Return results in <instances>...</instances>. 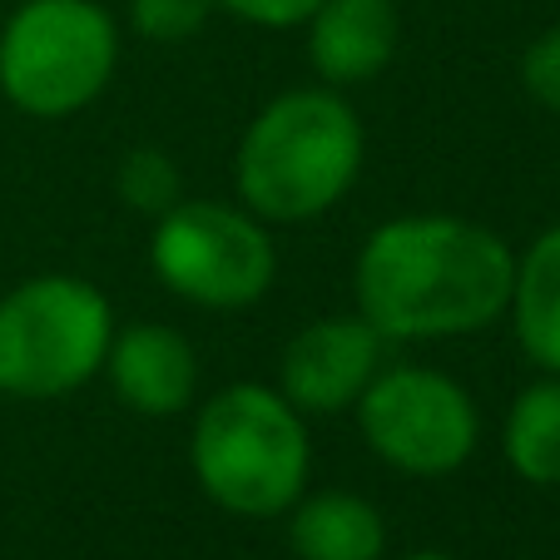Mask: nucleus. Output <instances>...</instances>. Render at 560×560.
I'll use <instances>...</instances> for the list:
<instances>
[{
  "mask_svg": "<svg viewBox=\"0 0 560 560\" xmlns=\"http://www.w3.org/2000/svg\"><path fill=\"white\" fill-rule=\"evenodd\" d=\"M516 254L497 229L456 213H402L362 238L352 293L387 342L471 338L506 317Z\"/></svg>",
  "mask_w": 560,
  "mask_h": 560,
  "instance_id": "nucleus-1",
  "label": "nucleus"
},
{
  "mask_svg": "<svg viewBox=\"0 0 560 560\" xmlns=\"http://www.w3.org/2000/svg\"><path fill=\"white\" fill-rule=\"evenodd\" d=\"M362 149V119L338 90H288L268 100L238 139V203L264 223H307L358 184Z\"/></svg>",
  "mask_w": 560,
  "mask_h": 560,
  "instance_id": "nucleus-2",
  "label": "nucleus"
},
{
  "mask_svg": "<svg viewBox=\"0 0 560 560\" xmlns=\"http://www.w3.org/2000/svg\"><path fill=\"white\" fill-rule=\"evenodd\" d=\"M189 466L213 506L254 521L283 516L307 491L313 466L303 412L278 387L233 382L194 417Z\"/></svg>",
  "mask_w": 560,
  "mask_h": 560,
  "instance_id": "nucleus-3",
  "label": "nucleus"
},
{
  "mask_svg": "<svg viewBox=\"0 0 560 560\" xmlns=\"http://www.w3.org/2000/svg\"><path fill=\"white\" fill-rule=\"evenodd\" d=\"M115 313L95 283L74 273H40L0 298V392L50 402L105 372Z\"/></svg>",
  "mask_w": 560,
  "mask_h": 560,
  "instance_id": "nucleus-4",
  "label": "nucleus"
},
{
  "mask_svg": "<svg viewBox=\"0 0 560 560\" xmlns=\"http://www.w3.org/2000/svg\"><path fill=\"white\" fill-rule=\"evenodd\" d=\"M115 65L119 25L100 0H25L0 31V95L35 119L95 105Z\"/></svg>",
  "mask_w": 560,
  "mask_h": 560,
  "instance_id": "nucleus-5",
  "label": "nucleus"
},
{
  "mask_svg": "<svg viewBox=\"0 0 560 560\" xmlns=\"http://www.w3.org/2000/svg\"><path fill=\"white\" fill-rule=\"evenodd\" d=\"M149 268L170 293L199 307H248L273 288L278 248L264 219L219 199H179L154 219Z\"/></svg>",
  "mask_w": 560,
  "mask_h": 560,
  "instance_id": "nucleus-6",
  "label": "nucleus"
},
{
  "mask_svg": "<svg viewBox=\"0 0 560 560\" xmlns=\"http://www.w3.org/2000/svg\"><path fill=\"white\" fill-rule=\"evenodd\" d=\"M352 412H358L362 442L407 476H452L456 466L471 462L481 442L471 392L446 372L417 368V362L382 368Z\"/></svg>",
  "mask_w": 560,
  "mask_h": 560,
  "instance_id": "nucleus-7",
  "label": "nucleus"
},
{
  "mask_svg": "<svg viewBox=\"0 0 560 560\" xmlns=\"http://www.w3.org/2000/svg\"><path fill=\"white\" fill-rule=\"evenodd\" d=\"M387 338L362 313L317 317L283 348L278 362V392L303 417H338L352 412L358 397L382 372Z\"/></svg>",
  "mask_w": 560,
  "mask_h": 560,
  "instance_id": "nucleus-8",
  "label": "nucleus"
},
{
  "mask_svg": "<svg viewBox=\"0 0 560 560\" xmlns=\"http://www.w3.org/2000/svg\"><path fill=\"white\" fill-rule=\"evenodd\" d=\"M105 377L129 412L179 417L199 397V352L184 332L164 328V323H135L109 342Z\"/></svg>",
  "mask_w": 560,
  "mask_h": 560,
  "instance_id": "nucleus-9",
  "label": "nucleus"
},
{
  "mask_svg": "<svg viewBox=\"0 0 560 560\" xmlns=\"http://www.w3.org/2000/svg\"><path fill=\"white\" fill-rule=\"evenodd\" d=\"M402 45L392 0H323L307 15V65L323 85H368Z\"/></svg>",
  "mask_w": 560,
  "mask_h": 560,
  "instance_id": "nucleus-10",
  "label": "nucleus"
},
{
  "mask_svg": "<svg viewBox=\"0 0 560 560\" xmlns=\"http://www.w3.org/2000/svg\"><path fill=\"white\" fill-rule=\"evenodd\" d=\"M288 511V540L298 560H382L387 550L382 511L358 491H313Z\"/></svg>",
  "mask_w": 560,
  "mask_h": 560,
  "instance_id": "nucleus-11",
  "label": "nucleus"
},
{
  "mask_svg": "<svg viewBox=\"0 0 560 560\" xmlns=\"http://www.w3.org/2000/svg\"><path fill=\"white\" fill-rule=\"evenodd\" d=\"M511 328L516 342L540 372L560 377V223L530 238V248L516 258L511 283Z\"/></svg>",
  "mask_w": 560,
  "mask_h": 560,
  "instance_id": "nucleus-12",
  "label": "nucleus"
},
{
  "mask_svg": "<svg viewBox=\"0 0 560 560\" xmlns=\"http://www.w3.org/2000/svg\"><path fill=\"white\" fill-rule=\"evenodd\" d=\"M501 456L530 487H560V377H540L516 392L501 427Z\"/></svg>",
  "mask_w": 560,
  "mask_h": 560,
  "instance_id": "nucleus-13",
  "label": "nucleus"
},
{
  "mask_svg": "<svg viewBox=\"0 0 560 560\" xmlns=\"http://www.w3.org/2000/svg\"><path fill=\"white\" fill-rule=\"evenodd\" d=\"M119 194L135 203L139 213H164L179 203V170H174L170 154L159 149H135V154L119 164Z\"/></svg>",
  "mask_w": 560,
  "mask_h": 560,
  "instance_id": "nucleus-14",
  "label": "nucleus"
},
{
  "mask_svg": "<svg viewBox=\"0 0 560 560\" xmlns=\"http://www.w3.org/2000/svg\"><path fill=\"white\" fill-rule=\"evenodd\" d=\"M213 0H129V25L154 45H179L209 21Z\"/></svg>",
  "mask_w": 560,
  "mask_h": 560,
  "instance_id": "nucleus-15",
  "label": "nucleus"
},
{
  "mask_svg": "<svg viewBox=\"0 0 560 560\" xmlns=\"http://www.w3.org/2000/svg\"><path fill=\"white\" fill-rule=\"evenodd\" d=\"M521 85H526V95L536 100V105L560 115V25L540 31L536 40L526 45V55H521Z\"/></svg>",
  "mask_w": 560,
  "mask_h": 560,
  "instance_id": "nucleus-16",
  "label": "nucleus"
},
{
  "mask_svg": "<svg viewBox=\"0 0 560 560\" xmlns=\"http://www.w3.org/2000/svg\"><path fill=\"white\" fill-rule=\"evenodd\" d=\"M213 5L248 25H264V31H288V25H307V15L323 0H213Z\"/></svg>",
  "mask_w": 560,
  "mask_h": 560,
  "instance_id": "nucleus-17",
  "label": "nucleus"
},
{
  "mask_svg": "<svg viewBox=\"0 0 560 560\" xmlns=\"http://www.w3.org/2000/svg\"><path fill=\"white\" fill-rule=\"evenodd\" d=\"M407 560H452V556H442V550H417V556H407Z\"/></svg>",
  "mask_w": 560,
  "mask_h": 560,
  "instance_id": "nucleus-18",
  "label": "nucleus"
}]
</instances>
